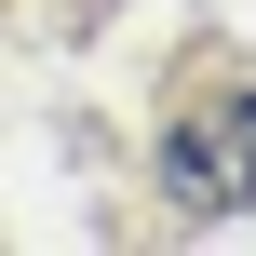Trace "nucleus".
<instances>
[{
    "instance_id": "1",
    "label": "nucleus",
    "mask_w": 256,
    "mask_h": 256,
    "mask_svg": "<svg viewBox=\"0 0 256 256\" xmlns=\"http://www.w3.org/2000/svg\"><path fill=\"white\" fill-rule=\"evenodd\" d=\"M162 202L176 216H243L256 202V81L243 68H202L176 108H162Z\"/></svg>"
}]
</instances>
